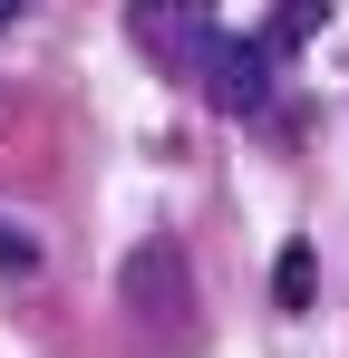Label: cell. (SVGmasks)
<instances>
[{
  "mask_svg": "<svg viewBox=\"0 0 349 358\" xmlns=\"http://www.w3.org/2000/svg\"><path fill=\"white\" fill-rule=\"evenodd\" d=\"M320 10H330V0H282V20H272V49H301V39L320 29Z\"/></svg>",
  "mask_w": 349,
  "mask_h": 358,
  "instance_id": "5b68a950",
  "label": "cell"
},
{
  "mask_svg": "<svg viewBox=\"0 0 349 358\" xmlns=\"http://www.w3.org/2000/svg\"><path fill=\"white\" fill-rule=\"evenodd\" d=\"M116 310L146 349H184L194 339V262L174 233H146L126 262H116Z\"/></svg>",
  "mask_w": 349,
  "mask_h": 358,
  "instance_id": "6da1fadb",
  "label": "cell"
},
{
  "mask_svg": "<svg viewBox=\"0 0 349 358\" xmlns=\"http://www.w3.org/2000/svg\"><path fill=\"white\" fill-rule=\"evenodd\" d=\"M272 300H282V310H310V242H291V252H282V271H272Z\"/></svg>",
  "mask_w": 349,
  "mask_h": 358,
  "instance_id": "277c9868",
  "label": "cell"
},
{
  "mask_svg": "<svg viewBox=\"0 0 349 358\" xmlns=\"http://www.w3.org/2000/svg\"><path fill=\"white\" fill-rule=\"evenodd\" d=\"M204 97L224 117H262V97H272V39H224L214 68H204Z\"/></svg>",
  "mask_w": 349,
  "mask_h": 358,
  "instance_id": "3957f363",
  "label": "cell"
},
{
  "mask_svg": "<svg viewBox=\"0 0 349 358\" xmlns=\"http://www.w3.org/2000/svg\"><path fill=\"white\" fill-rule=\"evenodd\" d=\"M0 271L20 281V271H39V233H20V223H0Z\"/></svg>",
  "mask_w": 349,
  "mask_h": 358,
  "instance_id": "8992f818",
  "label": "cell"
},
{
  "mask_svg": "<svg viewBox=\"0 0 349 358\" xmlns=\"http://www.w3.org/2000/svg\"><path fill=\"white\" fill-rule=\"evenodd\" d=\"M126 29H136V49L174 78H204L214 49H224V20H214V0H136L126 10Z\"/></svg>",
  "mask_w": 349,
  "mask_h": 358,
  "instance_id": "7a4b0ae2",
  "label": "cell"
},
{
  "mask_svg": "<svg viewBox=\"0 0 349 358\" xmlns=\"http://www.w3.org/2000/svg\"><path fill=\"white\" fill-rule=\"evenodd\" d=\"M20 10H29V0H0V29H10V20H20Z\"/></svg>",
  "mask_w": 349,
  "mask_h": 358,
  "instance_id": "52a82bcc",
  "label": "cell"
}]
</instances>
